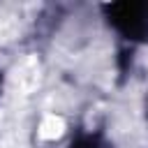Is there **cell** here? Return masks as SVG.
<instances>
[{"mask_svg": "<svg viewBox=\"0 0 148 148\" xmlns=\"http://www.w3.org/2000/svg\"><path fill=\"white\" fill-rule=\"evenodd\" d=\"M65 134V120L56 113H46L42 120H39V136L46 139V141H53V139H60Z\"/></svg>", "mask_w": 148, "mask_h": 148, "instance_id": "1", "label": "cell"}]
</instances>
